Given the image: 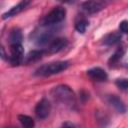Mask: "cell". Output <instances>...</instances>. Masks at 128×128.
Instances as JSON below:
<instances>
[{"label":"cell","mask_w":128,"mask_h":128,"mask_svg":"<svg viewBox=\"0 0 128 128\" xmlns=\"http://www.w3.org/2000/svg\"><path fill=\"white\" fill-rule=\"evenodd\" d=\"M87 75L88 77L96 82H103L107 80V73L104 69L100 68V67H93L91 69H89L87 71Z\"/></svg>","instance_id":"obj_9"},{"label":"cell","mask_w":128,"mask_h":128,"mask_svg":"<svg viewBox=\"0 0 128 128\" xmlns=\"http://www.w3.org/2000/svg\"><path fill=\"white\" fill-rule=\"evenodd\" d=\"M51 111V104L46 98H42L35 106V114L38 119H45L49 116Z\"/></svg>","instance_id":"obj_6"},{"label":"cell","mask_w":128,"mask_h":128,"mask_svg":"<svg viewBox=\"0 0 128 128\" xmlns=\"http://www.w3.org/2000/svg\"><path fill=\"white\" fill-rule=\"evenodd\" d=\"M22 40H23V35H22V31H21L20 28L14 27L13 29L10 30L9 36H8L9 45L21 44V43H22Z\"/></svg>","instance_id":"obj_11"},{"label":"cell","mask_w":128,"mask_h":128,"mask_svg":"<svg viewBox=\"0 0 128 128\" xmlns=\"http://www.w3.org/2000/svg\"><path fill=\"white\" fill-rule=\"evenodd\" d=\"M66 16V10L62 6H57L54 7L44 18L41 20V25L42 26H50L54 24H58L61 21L65 19Z\"/></svg>","instance_id":"obj_3"},{"label":"cell","mask_w":128,"mask_h":128,"mask_svg":"<svg viewBox=\"0 0 128 128\" xmlns=\"http://www.w3.org/2000/svg\"><path fill=\"white\" fill-rule=\"evenodd\" d=\"M68 61H55L50 62L47 64H44L36 69L35 75L36 76H51L54 74H58L64 70H66L69 67Z\"/></svg>","instance_id":"obj_2"},{"label":"cell","mask_w":128,"mask_h":128,"mask_svg":"<svg viewBox=\"0 0 128 128\" xmlns=\"http://www.w3.org/2000/svg\"><path fill=\"white\" fill-rule=\"evenodd\" d=\"M107 5L104 0H86L81 4V9L86 14H95L103 10Z\"/></svg>","instance_id":"obj_5"},{"label":"cell","mask_w":128,"mask_h":128,"mask_svg":"<svg viewBox=\"0 0 128 128\" xmlns=\"http://www.w3.org/2000/svg\"><path fill=\"white\" fill-rule=\"evenodd\" d=\"M119 29H120V32L126 34L127 31H128V22L126 20H123L120 24H119Z\"/></svg>","instance_id":"obj_18"},{"label":"cell","mask_w":128,"mask_h":128,"mask_svg":"<svg viewBox=\"0 0 128 128\" xmlns=\"http://www.w3.org/2000/svg\"><path fill=\"white\" fill-rule=\"evenodd\" d=\"M108 102L111 106H113L117 112L119 113H125L126 112V106L124 102L116 95H109L108 96Z\"/></svg>","instance_id":"obj_12"},{"label":"cell","mask_w":128,"mask_h":128,"mask_svg":"<svg viewBox=\"0 0 128 128\" xmlns=\"http://www.w3.org/2000/svg\"><path fill=\"white\" fill-rule=\"evenodd\" d=\"M31 0H21L18 4H16L15 6H13L12 8H10L8 11H6L3 15H2V19H8V18H11L13 16H16L18 15L19 13H21L29 4H30Z\"/></svg>","instance_id":"obj_8"},{"label":"cell","mask_w":128,"mask_h":128,"mask_svg":"<svg viewBox=\"0 0 128 128\" xmlns=\"http://www.w3.org/2000/svg\"><path fill=\"white\" fill-rule=\"evenodd\" d=\"M51 95L55 101L62 104L67 108H74L76 104L75 94L72 89L67 85H58L51 90Z\"/></svg>","instance_id":"obj_1"},{"label":"cell","mask_w":128,"mask_h":128,"mask_svg":"<svg viewBox=\"0 0 128 128\" xmlns=\"http://www.w3.org/2000/svg\"><path fill=\"white\" fill-rule=\"evenodd\" d=\"M10 54L8 55L7 61L12 66H18L23 62L24 58V48L22 44H13L10 45Z\"/></svg>","instance_id":"obj_4"},{"label":"cell","mask_w":128,"mask_h":128,"mask_svg":"<svg viewBox=\"0 0 128 128\" xmlns=\"http://www.w3.org/2000/svg\"><path fill=\"white\" fill-rule=\"evenodd\" d=\"M116 85H117V87L118 88H120L121 90H127V88H128V81H127V79H125V78H121V79H117L116 80Z\"/></svg>","instance_id":"obj_17"},{"label":"cell","mask_w":128,"mask_h":128,"mask_svg":"<svg viewBox=\"0 0 128 128\" xmlns=\"http://www.w3.org/2000/svg\"><path fill=\"white\" fill-rule=\"evenodd\" d=\"M88 25H89L88 20L83 16L78 17L76 19V21H75V29L79 33H84L86 31V28L88 27Z\"/></svg>","instance_id":"obj_14"},{"label":"cell","mask_w":128,"mask_h":128,"mask_svg":"<svg viewBox=\"0 0 128 128\" xmlns=\"http://www.w3.org/2000/svg\"><path fill=\"white\" fill-rule=\"evenodd\" d=\"M122 38V35L120 34V32H112L107 34L104 38H103V43L105 45H114L116 43H118Z\"/></svg>","instance_id":"obj_13"},{"label":"cell","mask_w":128,"mask_h":128,"mask_svg":"<svg viewBox=\"0 0 128 128\" xmlns=\"http://www.w3.org/2000/svg\"><path fill=\"white\" fill-rule=\"evenodd\" d=\"M60 2H63V3H73L75 0H58Z\"/></svg>","instance_id":"obj_19"},{"label":"cell","mask_w":128,"mask_h":128,"mask_svg":"<svg viewBox=\"0 0 128 128\" xmlns=\"http://www.w3.org/2000/svg\"><path fill=\"white\" fill-rule=\"evenodd\" d=\"M18 120L21 123V125L26 127V128H32L35 125L34 120L30 116H28V115H24V114L18 115Z\"/></svg>","instance_id":"obj_16"},{"label":"cell","mask_w":128,"mask_h":128,"mask_svg":"<svg viewBox=\"0 0 128 128\" xmlns=\"http://www.w3.org/2000/svg\"><path fill=\"white\" fill-rule=\"evenodd\" d=\"M45 50L43 49H39V50H32L30 51L26 56H24L23 58V62L24 64H30L32 62H36L38 60H40L42 58V56L45 54Z\"/></svg>","instance_id":"obj_10"},{"label":"cell","mask_w":128,"mask_h":128,"mask_svg":"<svg viewBox=\"0 0 128 128\" xmlns=\"http://www.w3.org/2000/svg\"><path fill=\"white\" fill-rule=\"evenodd\" d=\"M124 53H125V48H124V47H120V48H118V49L114 52V54L109 58V60H108V64H109L110 66H112V65L116 64L117 62H119L120 59L122 58V56L124 55Z\"/></svg>","instance_id":"obj_15"},{"label":"cell","mask_w":128,"mask_h":128,"mask_svg":"<svg viewBox=\"0 0 128 128\" xmlns=\"http://www.w3.org/2000/svg\"><path fill=\"white\" fill-rule=\"evenodd\" d=\"M68 41L66 38L63 37H57V38H53L48 44V48L47 51L50 54H54V53H58L59 51H61L63 48L66 47Z\"/></svg>","instance_id":"obj_7"},{"label":"cell","mask_w":128,"mask_h":128,"mask_svg":"<svg viewBox=\"0 0 128 128\" xmlns=\"http://www.w3.org/2000/svg\"><path fill=\"white\" fill-rule=\"evenodd\" d=\"M62 126H64V127H65V126H70V127H73L74 125H73V124H71V123H64Z\"/></svg>","instance_id":"obj_20"}]
</instances>
